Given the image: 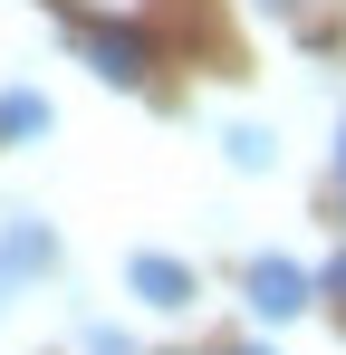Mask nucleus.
Listing matches in <instances>:
<instances>
[{
	"mask_svg": "<svg viewBox=\"0 0 346 355\" xmlns=\"http://www.w3.org/2000/svg\"><path fill=\"white\" fill-rule=\"evenodd\" d=\"M222 154L240 164V173H270V154H279V144H270L260 125H231V135H222Z\"/></svg>",
	"mask_w": 346,
	"mask_h": 355,
	"instance_id": "423d86ee",
	"label": "nucleus"
},
{
	"mask_svg": "<svg viewBox=\"0 0 346 355\" xmlns=\"http://www.w3.org/2000/svg\"><path fill=\"white\" fill-rule=\"evenodd\" d=\"M240 297H250V317H270V327H279V317L308 307V269L270 250V259H250V269H240Z\"/></svg>",
	"mask_w": 346,
	"mask_h": 355,
	"instance_id": "f03ea898",
	"label": "nucleus"
},
{
	"mask_svg": "<svg viewBox=\"0 0 346 355\" xmlns=\"http://www.w3.org/2000/svg\"><path fill=\"white\" fill-rule=\"evenodd\" d=\"M67 10H87V19H145L154 0H67Z\"/></svg>",
	"mask_w": 346,
	"mask_h": 355,
	"instance_id": "0eeeda50",
	"label": "nucleus"
},
{
	"mask_svg": "<svg viewBox=\"0 0 346 355\" xmlns=\"http://www.w3.org/2000/svg\"><path fill=\"white\" fill-rule=\"evenodd\" d=\"M49 259H58L49 221H10V231H0V297H10V288H29V279H39Z\"/></svg>",
	"mask_w": 346,
	"mask_h": 355,
	"instance_id": "20e7f679",
	"label": "nucleus"
},
{
	"mask_svg": "<svg viewBox=\"0 0 346 355\" xmlns=\"http://www.w3.org/2000/svg\"><path fill=\"white\" fill-rule=\"evenodd\" d=\"M327 288H337V307H346V259H337V269H327Z\"/></svg>",
	"mask_w": 346,
	"mask_h": 355,
	"instance_id": "1a4fd4ad",
	"label": "nucleus"
},
{
	"mask_svg": "<svg viewBox=\"0 0 346 355\" xmlns=\"http://www.w3.org/2000/svg\"><path fill=\"white\" fill-rule=\"evenodd\" d=\"M77 58L97 67L106 87H135V77H145V39H135L125 19H77Z\"/></svg>",
	"mask_w": 346,
	"mask_h": 355,
	"instance_id": "f257e3e1",
	"label": "nucleus"
},
{
	"mask_svg": "<svg viewBox=\"0 0 346 355\" xmlns=\"http://www.w3.org/2000/svg\"><path fill=\"white\" fill-rule=\"evenodd\" d=\"M337 182H346V135H337Z\"/></svg>",
	"mask_w": 346,
	"mask_h": 355,
	"instance_id": "9d476101",
	"label": "nucleus"
},
{
	"mask_svg": "<svg viewBox=\"0 0 346 355\" xmlns=\"http://www.w3.org/2000/svg\"><path fill=\"white\" fill-rule=\"evenodd\" d=\"M125 288L145 297V307H164V317H183V307H192V269L164 259V250H135V259H125Z\"/></svg>",
	"mask_w": 346,
	"mask_h": 355,
	"instance_id": "7ed1b4c3",
	"label": "nucleus"
},
{
	"mask_svg": "<svg viewBox=\"0 0 346 355\" xmlns=\"http://www.w3.org/2000/svg\"><path fill=\"white\" fill-rule=\"evenodd\" d=\"M77 346H87V355H135V346H125V336H115V327H87Z\"/></svg>",
	"mask_w": 346,
	"mask_h": 355,
	"instance_id": "6e6552de",
	"label": "nucleus"
},
{
	"mask_svg": "<svg viewBox=\"0 0 346 355\" xmlns=\"http://www.w3.org/2000/svg\"><path fill=\"white\" fill-rule=\"evenodd\" d=\"M49 135V96L39 87H0V144H39Z\"/></svg>",
	"mask_w": 346,
	"mask_h": 355,
	"instance_id": "39448f33",
	"label": "nucleus"
}]
</instances>
